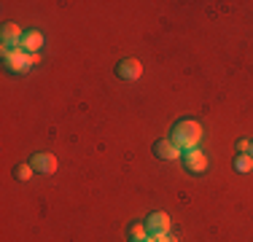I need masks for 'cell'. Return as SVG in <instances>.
Returning <instances> with one entry per match:
<instances>
[{
	"instance_id": "cell-3",
	"label": "cell",
	"mask_w": 253,
	"mask_h": 242,
	"mask_svg": "<svg viewBox=\"0 0 253 242\" xmlns=\"http://www.w3.org/2000/svg\"><path fill=\"white\" fill-rule=\"evenodd\" d=\"M170 226H172L170 215H167V213H162V210H156V213H151V215L146 218V232H148V237L170 234Z\"/></svg>"
},
{
	"instance_id": "cell-5",
	"label": "cell",
	"mask_w": 253,
	"mask_h": 242,
	"mask_svg": "<svg viewBox=\"0 0 253 242\" xmlns=\"http://www.w3.org/2000/svg\"><path fill=\"white\" fill-rule=\"evenodd\" d=\"M180 161H183L186 172H205V169H208V156H205L200 148L183 151V154H180Z\"/></svg>"
},
{
	"instance_id": "cell-4",
	"label": "cell",
	"mask_w": 253,
	"mask_h": 242,
	"mask_svg": "<svg viewBox=\"0 0 253 242\" xmlns=\"http://www.w3.org/2000/svg\"><path fill=\"white\" fill-rule=\"evenodd\" d=\"M27 164L33 167L38 175H54V172H57V156L41 151V154H33V156H30Z\"/></svg>"
},
{
	"instance_id": "cell-12",
	"label": "cell",
	"mask_w": 253,
	"mask_h": 242,
	"mask_svg": "<svg viewBox=\"0 0 253 242\" xmlns=\"http://www.w3.org/2000/svg\"><path fill=\"white\" fill-rule=\"evenodd\" d=\"M33 175H35V169L30 167V164H16L14 167V178L16 180H30Z\"/></svg>"
},
{
	"instance_id": "cell-16",
	"label": "cell",
	"mask_w": 253,
	"mask_h": 242,
	"mask_svg": "<svg viewBox=\"0 0 253 242\" xmlns=\"http://www.w3.org/2000/svg\"><path fill=\"white\" fill-rule=\"evenodd\" d=\"M248 156H253V140H251V148H248Z\"/></svg>"
},
{
	"instance_id": "cell-13",
	"label": "cell",
	"mask_w": 253,
	"mask_h": 242,
	"mask_svg": "<svg viewBox=\"0 0 253 242\" xmlns=\"http://www.w3.org/2000/svg\"><path fill=\"white\" fill-rule=\"evenodd\" d=\"M154 242H178V237H172V234H159V237H154Z\"/></svg>"
},
{
	"instance_id": "cell-14",
	"label": "cell",
	"mask_w": 253,
	"mask_h": 242,
	"mask_svg": "<svg viewBox=\"0 0 253 242\" xmlns=\"http://www.w3.org/2000/svg\"><path fill=\"white\" fill-rule=\"evenodd\" d=\"M248 148H251V140H237V151H240V154H248Z\"/></svg>"
},
{
	"instance_id": "cell-2",
	"label": "cell",
	"mask_w": 253,
	"mask_h": 242,
	"mask_svg": "<svg viewBox=\"0 0 253 242\" xmlns=\"http://www.w3.org/2000/svg\"><path fill=\"white\" fill-rule=\"evenodd\" d=\"M38 62V54H27L22 48H3V65L11 73H27Z\"/></svg>"
},
{
	"instance_id": "cell-6",
	"label": "cell",
	"mask_w": 253,
	"mask_h": 242,
	"mask_svg": "<svg viewBox=\"0 0 253 242\" xmlns=\"http://www.w3.org/2000/svg\"><path fill=\"white\" fill-rule=\"evenodd\" d=\"M22 38H25V30L14 22H5L0 27V40H3V48H19L22 46Z\"/></svg>"
},
{
	"instance_id": "cell-15",
	"label": "cell",
	"mask_w": 253,
	"mask_h": 242,
	"mask_svg": "<svg viewBox=\"0 0 253 242\" xmlns=\"http://www.w3.org/2000/svg\"><path fill=\"white\" fill-rule=\"evenodd\" d=\"M129 242H154V237H137V240H129Z\"/></svg>"
},
{
	"instance_id": "cell-1",
	"label": "cell",
	"mask_w": 253,
	"mask_h": 242,
	"mask_svg": "<svg viewBox=\"0 0 253 242\" xmlns=\"http://www.w3.org/2000/svg\"><path fill=\"white\" fill-rule=\"evenodd\" d=\"M170 140L178 145L180 151H189V148H197L202 140V124L194 119H178L170 129Z\"/></svg>"
},
{
	"instance_id": "cell-8",
	"label": "cell",
	"mask_w": 253,
	"mask_h": 242,
	"mask_svg": "<svg viewBox=\"0 0 253 242\" xmlns=\"http://www.w3.org/2000/svg\"><path fill=\"white\" fill-rule=\"evenodd\" d=\"M180 154H183V151H180L178 145L170 140V137H162V140L154 143V156H156V159H162V161L180 159Z\"/></svg>"
},
{
	"instance_id": "cell-9",
	"label": "cell",
	"mask_w": 253,
	"mask_h": 242,
	"mask_svg": "<svg viewBox=\"0 0 253 242\" xmlns=\"http://www.w3.org/2000/svg\"><path fill=\"white\" fill-rule=\"evenodd\" d=\"M19 48L27 54H38V48H43V33H38V30H25V38H22Z\"/></svg>"
},
{
	"instance_id": "cell-10",
	"label": "cell",
	"mask_w": 253,
	"mask_h": 242,
	"mask_svg": "<svg viewBox=\"0 0 253 242\" xmlns=\"http://www.w3.org/2000/svg\"><path fill=\"white\" fill-rule=\"evenodd\" d=\"M234 169H237V172H251V169H253V156L240 154L237 159H234Z\"/></svg>"
},
{
	"instance_id": "cell-7",
	"label": "cell",
	"mask_w": 253,
	"mask_h": 242,
	"mask_svg": "<svg viewBox=\"0 0 253 242\" xmlns=\"http://www.w3.org/2000/svg\"><path fill=\"white\" fill-rule=\"evenodd\" d=\"M116 76L122 78V81H137V78L143 76V65H140V59H135V57L122 59V62L116 65Z\"/></svg>"
},
{
	"instance_id": "cell-11",
	"label": "cell",
	"mask_w": 253,
	"mask_h": 242,
	"mask_svg": "<svg viewBox=\"0 0 253 242\" xmlns=\"http://www.w3.org/2000/svg\"><path fill=\"white\" fill-rule=\"evenodd\" d=\"M126 234H129V240H137V237H148V232H146V221H135V223H132V226H129V232H126Z\"/></svg>"
}]
</instances>
